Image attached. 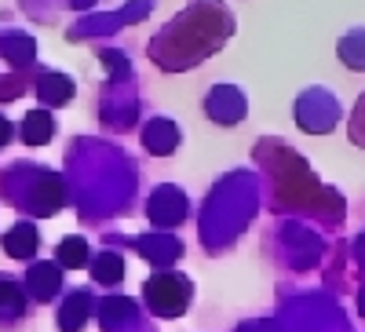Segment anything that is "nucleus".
<instances>
[{
  "mask_svg": "<svg viewBox=\"0 0 365 332\" xmlns=\"http://www.w3.org/2000/svg\"><path fill=\"white\" fill-rule=\"evenodd\" d=\"M351 142L354 146H365V95L358 99V110L351 117Z\"/></svg>",
  "mask_w": 365,
  "mask_h": 332,
  "instance_id": "2",
  "label": "nucleus"
},
{
  "mask_svg": "<svg viewBox=\"0 0 365 332\" xmlns=\"http://www.w3.org/2000/svg\"><path fill=\"white\" fill-rule=\"evenodd\" d=\"M143 296H146V304H150V311H154V314L179 318L182 311H187V304H190L194 285L182 278V274H161V278H150L146 281Z\"/></svg>",
  "mask_w": 365,
  "mask_h": 332,
  "instance_id": "1",
  "label": "nucleus"
}]
</instances>
